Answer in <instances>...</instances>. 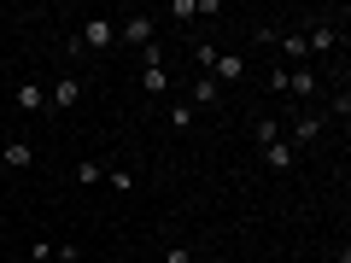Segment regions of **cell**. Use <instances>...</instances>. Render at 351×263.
Segmentation results:
<instances>
[{"label":"cell","instance_id":"obj_18","mask_svg":"<svg viewBox=\"0 0 351 263\" xmlns=\"http://www.w3.org/2000/svg\"><path fill=\"white\" fill-rule=\"evenodd\" d=\"M53 251H59L53 240H36V246H29V258H36V263H53Z\"/></svg>","mask_w":351,"mask_h":263},{"label":"cell","instance_id":"obj_7","mask_svg":"<svg viewBox=\"0 0 351 263\" xmlns=\"http://www.w3.org/2000/svg\"><path fill=\"white\" fill-rule=\"evenodd\" d=\"M276 41H281V53H287V64H299V71L311 64V41H304L299 29H287V36H276Z\"/></svg>","mask_w":351,"mask_h":263},{"label":"cell","instance_id":"obj_9","mask_svg":"<svg viewBox=\"0 0 351 263\" xmlns=\"http://www.w3.org/2000/svg\"><path fill=\"white\" fill-rule=\"evenodd\" d=\"M0 164H12V170H29V164H36V147H29V140H6V147H0Z\"/></svg>","mask_w":351,"mask_h":263},{"label":"cell","instance_id":"obj_19","mask_svg":"<svg viewBox=\"0 0 351 263\" xmlns=\"http://www.w3.org/2000/svg\"><path fill=\"white\" fill-rule=\"evenodd\" d=\"M164 263H193V251L188 246H170V251H164Z\"/></svg>","mask_w":351,"mask_h":263},{"label":"cell","instance_id":"obj_3","mask_svg":"<svg viewBox=\"0 0 351 263\" xmlns=\"http://www.w3.org/2000/svg\"><path fill=\"white\" fill-rule=\"evenodd\" d=\"M141 88H147V94H164V88H170V76H164V59H158V47H147V53H141Z\"/></svg>","mask_w":351,"mask_h":263},{"label":"cell","instance_id":"obj_14","mask_svg":"<svg viewBox=\"0 0 351 263\" xmlns=\"http://www.w3.org/2000/svg\"><path fill=\"white\" fill-rule=\"evenodd\" d=\"M252 140H258V147H269V140H281V117H258V129H252Z\"/></svg>","mask_w":351,"mask_h":263},{"label":"cell","instance_id":"obj_12","mask_svg":"<svg viewBox=\"0 0 351 263\" xmlns=\"http://www.w3.org/2000/svg\"><path fill=\"white\" fill-rule=\"evenodd\" d=\"M263 164H269V170H293V140H269V147H263Z\"/></svg>","mask_w":351,"mask_h":263},{"label":"cell","instance_id":"obj_10","mask_svg":"<svg viewBox=\"0 0 351 263\" xmlns=\"http://www.w3.org/2000/svg\"><path fill=\"white\" fill-rule=\"evenodd\" d=\"M304 41H311V59H322V53H334V47H339V29H334V24H316Z\"/></svg>","mask_w":351,"mask_h":263},{"label":"cell","instance_id":"obj_5","mask_svg":"<svg viewBox=\"0 0 351 263\" xmlns=\"http://www.w3.org/2000/svg\"><path fill=\"white\" fill-rule=\"evenodd\" d=\"M240 71H246V59H240V53H217V64H211V71H205V76H211V82L223 88V82H234Z\"/></svg>","mask_w":351,"mask_h":263},{"label":"cell","instance_id":"obj_17","mask_svg":"<svg viewBox=\"0 0 351 263\" xmlns=\"http://www.w3.org/2000/svg\"><path fill=\"white\" fill-rule=\"evenodd\" d=\"M193 64H199V76H205L217 64V47H205V41H199V47H193Z\"/></svg>","mask_w":351,"mask_h":263},{"label":"cell","instance_id":"obj_15","mask_svg":"<svg viewBox=\"0 0 351 263\" xmlns=\"http://www.w3.org/2000/svg\"><path fill=\"white\" fill-rule=\"evenodd\" d=\"M100 175H106V170H100V164H94V158H82V164H76V181H88V188H94Z\"/></svg>","mask_w":351,"mask_h":263},{"label":"cell","instance_id":"obj_20","mask_svg":"<svg viewBox=\"0 0 351 263\" xmlns=\"http://www.w3.org/2000/svg\"><path fill=\"white\" fill-rule=\"evenodd\" d=\"M76 258H82L76 246H59V251H53V263H76Z\"/></svg>","mask_w":351,"mask_h":263},{"label":"cell","instance_id":"obj_8","mask_svg":"<svg viewBox=\"0 0 351 263\" xmlns=\"http://www.w3.org/2000/svg\"><path fill=\"white\" fill-rule=\"evenodd\" d=\"M12 100H18V112H41V105H47V88L41 82H18Z\"/></svg>","mask_w":351,"mask_h":263},{"label":"cell","instance_id":"obj_4","mask_svg":"<svg viewBox=\"0 0 351 263\" xmlns=\"http://www.w3.org/2000/svg\"><path fill=\"white\" fill-rule=\"evenodd\" d=\"M76 100H82V76H59V82L47 88V105H53V112H71Z\"/></svg>","mask_w":351,"mask_h":263},{"label":"cell","instance_id":"obj_16","mask_svg":"<svg viewBox=\"0 0 351 263\" xmlns=\"http://www.w3.org/2000/svg\"><path fill=\"white\" fill-rule=\"evenodd\" d=\"M170 129H193V105H170Z\"/></svg>","mask_w":351,"mask_h":263},{"label":"cell","instance_id":"obj_13","mask_svg":"<svg viewBox=\"0 0 351 263\" xmlns=\"http://www.w3.org/2000/svg\"><path fill=\"white\" fill-rule=\"evenodd\" d=\"M217 100H223V88L211 76H193V105H217Z\"/></svg>","mask_w":351,"mask_h":263},{"label":"cell","instance_id":"obj_1","mask_svg":"<svg viewBox=\"0 0 351 263\" xmlns=\"http://www.w3.org/2000/svg\"><path fill=\"white\" fill-rule=\"evenodd\" d=\"M76 41H82V53H106V47L117 41V24H112V18H82Z\"/></svg>","mask_w":351,"mask_h":263},{"label":"cell","instance_id":"obj_6","mask_svg":"<svg viewBox=\"0 0 351 263\" xmlns=\"http://www.w3.org/2000/svg\"><path fill=\"white\" fill-rule=\"evenodd\" d=\"M117 36H123L129 47L147 53V47H152V18H123V29H117Z\"/></svg>","mask_w":351,"mask_h":263},{"label":"cell","instance_id":"obj_11","mask_svg":"<svg viewBox=\"0 0 351 263\" xmlns=\"http://www.w3.org/2000/svg\"><path fill=\"white\" fill-rule=\"evenodd\" d=\"M316 135H322V117H316V112H304L299 123H293V152H299V147H311Z\"/></svg>","mask_w":351,"mask_h":263},{"label":"cell","instance_id":"obj_2","mask_svg":"<svg viewBox=\"0 0 351 263\" xmlns=\"http://www.w3.org/2000/svg\"><path fill=\"white\" fill-rule=\"evenodd\" d=\"M269 88H276V94H293V100H311L316 71H269Z\"/></svg>","mask_w":351,"mask_h":263}]
</instances>
